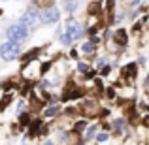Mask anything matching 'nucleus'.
<instances>
[{
	"instance_id": "20e7f679",
	"label": "nucleus",
	"mask_w": 149,
	"mask_h": 145,
	"mask_svg": "<svg viewBox=\"0 0 149 145\" xmlns=\"http://www.w3.org/2000/svg\"><path fill=\"white\" fill-rule=\"evenodd\" d=\"M17 55H19V45L10 44V42L0 45V57H2L4 60H13V58H17Z\"/></svg>"
},
{
	"instance_id": "423d86ee",
	"label": "nucleus",
	"mask_w": 149,
	"mask_h": 145,
	"mask_svg": "<svg viewBox=\"0 0 149 145\" xmlns=\"http://www.w3.org/2000/svg\"><path fill=\"white\" fill-rule=\"evenodd\" d=\"M81 49H83L85 53H93V51H95V45H93L91 42H85V44H83V47H81Z\"/></svg>"
},
{
	"instance_id": "1a4fd4ad",
	"label": "nucleus",
	"mask_w": 149,
	"mask_h": 145,
	"mask_svg": "<svg viewBox=\"0 0 149 145\" xmlns=\"http://www.w3.org/2000/svg\"><path fill=\"white\" fill-rule=\"evenodd\" d=\"M96 139H98L100 143H102V142H106V139H108V134H106V132H100V134L96 136Z\"/></svg>"
},
{
	"instance_id": "6e6552de",
	"label": "nucleus",
	"mask_w": 149,
	"mask_h": 145,
	"mask_svg": "<svg viewBox=\"0 0 149 145\" xmlns=\"http://www.w3.org/2000/svg\"><path fill=\"white\" fill-rule=\"evenodd\" d=\"M57 113H58V108H49L47 111H45V115H47V117H53V115H57Z\"/></svg>"
},
{
	"instance_id": "9b49d317",
	"label": "nucleus",
	"mask_w": 149,
	"mask_h": 145,
	"mask_svg": "<svg viewBox=\"0 0 149 145\" xmlns=\"http://www.w3.org/2000/svg\"><path fill=\"white\" fill-rule=\"evenodd\" d=\"M93 134H95V126H93V128H89V130H87V138H91Z\"/></svg>"
},
{
	"instance_id": "f8f14e48",
	"label": "nucleus",
	"mask_w": 149,
	"mask_h": 145,
	"mask_svg": "<svg viewBox=\"0 0 149 145\" xmlns=\"http://www.w3.org/2000/svg\"><path fill=\"white\" fill-rule=\"evenodd\" d=\"M79 70H81V72H87V66H85L83 62H81V64H79Z\"/></svg>"
},
{
	"instance_id": "39448f33",
	"label": "nucleus",
	"mask_w": 149,
	"mask_h": 145,
	"mask_svg": "<svg viewBox=\"0 0 149 145\" xmlns=\"http://www.w3.org/2000/svg\"><path fill=\"white\" fill-rule=\"evenodd\" d=\"M58 17H61V13H58L57 8H47V10H44V11H42V15H40V19L44 23H47V25H51V23H57Z\"/></svg>"
},
{
	"instance_id": "7ed1b4c3",
	"label": "nucleus",
	"mask_w": 149,
	"mask_h": 145,
	"mask_svg": "<svg viewBox=\"0 0 149 145\" xmlns=\"http://www.w3.org/2000/svg\"><path fill=\"white\" fill-rule=\"evenodd\" d=\"M38 23H40V13H38V10L36 8H29V10L21 15V23H19V25H23V26H36Z\"/></svg>"
},
{
	"instance_id": "f03ea898",
	"label": "nucleus",
	"mask_w": 149,
	"mask_h": 145,
	"mask_svg": "<svg viewBox=\"0 0 149 145\" xmlns=\"http://www.w3.org/2000/svg\"><path fill=\"white\" fill-rule=\"evenodd\" d=\"M81 36V28H79V23L76 21H70L68 26H66V32L62 34V44H70V42L77 40Z\"/></svg>"
},
{
	"instance_id": "0eeeda50",
	"label": "nucleus",
	"mask_w": 149,
	"mask_h": 145,
	"mask_svg": "<svg viewBox=\"0 0 149 145\" xmlns=\"http://www.w3.org/2000/svg\"><path fill=\"white\" fill-rule=\"evenodd\" d=\"M76 6H77L76 0H72V2H70V0H66V10H68V11H74V10H76Z\"/></svg>"
},
{
	"instance_id": "ddd939ff",
	"label": "nucleus",
	"mask_w": 149,
	"mask_h": 145,
	"mask_svg": "<svg viewBox=\"0 0 149 145\" xmlns=\"http://www.w3.org/2000/svg\"><path fill=\"white\" fill-rule=\"evenodd\" d=\"M45 145H53V143H45Z\"/></svg>"
},
{
	"instance_id": "9d476101",
	"label": "nucleus",
	"mask_w": 149,
	"mask_h": 145,
	"mask_svg": "<svg viewBox=\"0 0 149 145\" xmlns=\"http://www.w3.org/2000/svg\"><path fill=\"white\" fill-rule=\"evenodd\" d=\"M123 126H125V121H121V119H119V121H115V128H119V130H121Z\"/></svg>"
},
{
	"instance_id": "f257e3e1",
	"label": "nucleus",
	"mask_w": 149,
	"mask_h": 145,
	"mask_svg": "<svg viewBox=\"0 0 149 145\" xmlns=\"http://www.w3.org/2000/svg\"><path fill=\"white\" fill-rule=\"evenodd\" d=\"M6 34H8V38H10V44L19 45L21 42L26 40L29 30H26V26H23V25H11V26H8Z\"/></svg>"
}]
</instances>
